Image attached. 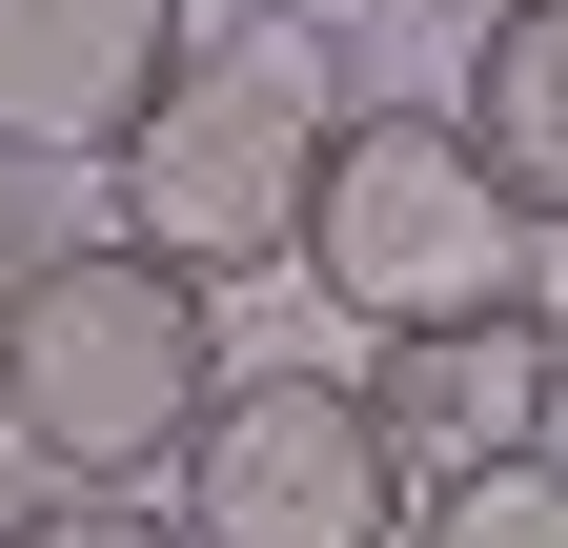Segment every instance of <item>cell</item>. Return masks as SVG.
Instances as JSON below:
<instances>
[{
  "mask_svg": "<svg viewBox=\"0 0 568 548\" xmlns=\"http://www.w3.org/2000/svg\"><path fill=\"white\" fill-rule=\"evenodd\" d=\"M203 386H224V285H183L163 244H21L0 285V467L21 488H163Z\"/></svg>",
  "mask_w": 568,
  "mask_h": 548,
  "instance_id": "cell-1",
  "label": "cell"
},
{
  "mask_svg": "<svg viewBox=\"0 0 568 548\" xmlns=\"http://www.w3.org/2000/svg\"><path fill=\"white\" fill-rule=\"evenodd\" d=\"M325 143H345V61L305 21H203L163 61V102L122 122V244H163L183 285H284L305 264V203H325Z\"/></svg>",
  "mask_w": 568,
  "mask_h": 548,
  "instance_id": "cell-2",
  "label": "cell"
},
{
  "mask_svg": "<svg viewBox=\"0 0 568 548\" xmlns=\"http://www.w3.org/2000/svg\"><path fill=\"white\" fill-rule=\"evenodd\" d=\"M528 203L467 143V102H345L325 203H305V285L345 325H447V305H528Z\"/></svg>",
  "mask_w": 568,
  "mask_h": 548,
  "instance_id": "cell-3",
  "label": "cell"
},
{
  "mask_svg": "<svg viewBox=\"0 0 568 548\" xmlns=\"http://www.w3.org/2000/svg\"><path fill=\"white\" fill-rule=\"evenodd\" d=\"M163 488H183V548H406V447L366 366H224Z\"/></svg>",
  "mask_w": 568,
  "mask_h": 548,
  "instance_id": "cell-4",
  "label": "cell"
},
{
  "mask_svg": "<svg viewBox=\"0 0 568 548\" xmlns=\"http://www.w3.org/2000/svg\"><path fill=\"white\" fill-rule=\"evenodd\" d=\"M366 406H386L406 488L548 447V427H568V325H548V285H528V305H447V325H366Z\"/></svg>",
  "mask_w": 568,
  "mask_h": 548,
  "instance_id": "cell-5",
  "label": "cell"
},
{
  "mask_svg": "<svg viewBox=\"0 0 568 548\" xmlns=\"http://www.w3.org/2000/svg\"><path fill=\"white\" fill-rule=\"evenodd\" d=\"M203 0H0V163H122Z\"/></svg>",
  "mask_w": 568,
  "mask_h": 548,
  "instance_id": "cell-6",
  "label": "cell"
},
{
  "mask_svg": "<svg viewBox=\"0 0 568 548\" xmlns=\"http://www.w3.org/2000/svg\"><path fill=\"white\" fill-rule=\"evenodd\" d=\"M467 143L487 163H508V203H528V224L568 244V0H487V21H467Z\"/></svg>",
  "mask_w": 568,
  "mask_h": 548,
  "instance_id": "cell-7",
  "label": "cell"
},
{
  "mask_svg": "<svg viewBox=\"0 0 568 548\" xmlns=\"http://www.w3.org/2000/svg\"><path fill=\"white\" fill-rule=\"evenodd\" d=\"M406 548H568V427H548V447H508V467L406 488Z\"/></svg>",
  "mask_w": 568,
  "mask_h": 548,
  "instance_id": "cell-8",
  "label": "cell"
},
{
  "mask_svg": "<svg viewBox=\"0 0 568 548\" xmlns=\"http://www.w3.org/2000/svg\"><path fill=\"white\" fill-rule=\"evenodd\" d=\"M0 548H183V508H142V488H21Z\"/></svg>",
  "mask_w": 568,
  "mask_h": 548,
  "instance_id": "cell-9",
  "label": "cell"
},
{
  "mask_svg": "<svg viewBox=\"0 0 568 548\" xmlns=\"http://www.w3.org/2000/svg\"><path fill=\"white\" fill-rule=\"evenodd\" d=\"M21 244H41V224H21V163H0V285H21Z\"/></svg>",
  "mask_w": 568,
  "mask_h": 548,
  "instance_id": "cell-10",
  "label": "cell"
},
{
  "mask_svg": "<svg viewBox=\"0 0 568 548\" xmlns=\"http://www.w3.org/2000/svg\"><path fill=\"white\" fill-rule=\"evenodd\" d=\"M244 21H325V0H244Z\"/></svg>",
  "mask_w": 568,
  "mask_h": 548,
  "instance_id": "cell-11",
  "label": "cell"
},
{
  "mask_svg": "<svg viewBox=\"0 0 568 548\" xmlns=\"http://www.w3.org/2000/svg\"><path fill=\"white\" fill-rule=\"evenodd\" d=\"M467 21H487V0H467Z\"/></svg>",
  "mask_w": 568,
  "mask_h": 548,
  "instance_id": "cell-12",
  "label": "cell"
}]
</instances>
